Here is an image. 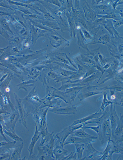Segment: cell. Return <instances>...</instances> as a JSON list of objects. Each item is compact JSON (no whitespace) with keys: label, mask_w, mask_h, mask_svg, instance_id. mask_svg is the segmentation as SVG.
Here are the masks:
<instances>
[{"label":"cell","mask_w":123,"mask_h":160,"mask_svg":"<svg viewBox=\"0 0 123 160\" xmlns=\"http://www.w3.org/2000/svg\"><path fill=\"white\" fill-rule=\"evenodd\" d=\"M81 128H82L84 129H89L91 130L96 132L98 135V134L99 133L100 126L99 125H98L96 127H90L84 126Z\"/></svg>","instance_id":"cell-12"},{"label":"cell","mask_w":123,"mask_h":160,"mask_svg":"<svg viewBox=\"0 0 123 160\" xmlns=\"http://www.w3.org/2000/svg\"><path fill=\"white\" fill-rule=\"evenodd\" d=\"M101 114V113H96L83 119L78 120L74 123L72 125V126H75L84 123L90 119L97 118Z\"/></svg>","instance_id":"cell-10"},{"label":"cell","mask_w":123,"mask_h":160,"mask_svg":"<svg viewBox=\"0 0 123 160\" xmlns=\"http://www.w3.org/2000/svg\"><path fill=\"white\" fill-rule=\"evenodd\" d=\"M112 144L109 152L108 160H112V155L114 153L123 155V143L118 144L115 142L112 139Z\"/></svg>","instance_id":"cell-4"},{"label":"cell","mask_w":123,"mask_h":160,"mask_svg":"<svg viewBox=\"0 0 123 160\" xmlns=\"http://www.w3.org/2000/svg\"><path fill=\"white\" fill-rule=\"evenodd\" d=\"M9 155L8 153H7L4 155H2L0 156V160H3L9 156Z\"/></svg>","instance_id":"cell-14"},{"label":"cell","mask_w":123,"mask_h":160,"mask_svg":"<svg viewBox=\"0 0 123 160\" xmlns=\"http://www.w3.org/2000/svg\"><path fill=\"white\" fill-rule=\"evenodd\" d=\"M102 121V118L96 121L100 126L99 133L98 135L102 145L105 144L111 139L112 130L111 124L109 119Z\"/></svg>","instance_id":"cell-1"},{"label":"cell","mask_w":123,"mask_h":160,"mask_svg":"<svg viewBox=\"0 0 123 160\" xmlns=\"http://www.w3.org/2000/svg\"><path fill=\"white\" fill-rule=\"evenodd\" d=\"M111 98L112 100H114L115 98V96L114 95H112L111 96Z\"/></svg>","instance_id":"cell-16"},{"label":"cell","mask_w":123,"mask_h":160,"mask_svg":"<svg viewBox=\"0 0 123 160\" xmlns=\"http://www.w3.org/2000/svg\"><path fill=\"white\" fill-rule=\"evenodd\" d=\"M15 114H13L11 116L10 118L11 121H12L15 118Z\"/></svg>","instance_id":"cell-15"},{"label":"cell","mask_w":123,"mask_h":160,"mask_svg":"<svg viewBox=\"0 0 123 160\" xmlns=\"http://www.w3.org/2000/svg\"><path fill=\"white\" fill-rule=\"evenodd\" d=\"M93 140L74 136L71 137L69 140L70 143H83L86 144L89 143H92L95 142Z\"/></svg>","instance_id":"cell-7"},{"label":"cell","mask_w":123,"mask_h":160,"mask_svg":"<svg viewBox=\"0 0 123 160\" xmlns=\"http://www.w3.org/2000/svg\"><path fill=\"white\" fill-rule=\"evenodd\" d=\"M21 146L19 145L17 146L12 154L11 160H17L20 156L21 150Z\"/></svg>","instance_id":"cell-11"},{"label":"cell","mask_w":123,"mask_h":160,"mask_svg":"<svg viewBox=\"0 0 123 160\" xmlns=\"http://www.w3.org/2000/svg\"><path fill=\"white\" fill-rule=\"evenodd\" d=\"M112 144V142L111 139L108 141L106 147L104 150L103 151V155L99 160H108L109 152Z\"/></svg>","instance_id":"cell-9"},{"label":"cell","mask_w":123,"mask_h":160,"mask_svg":"<svg viewBox=\"0 0 123 160\" xmlns=\"http://www.w3.org/2000/svg\"><path fill=\"white\" fill-rule=\"evenodd\" d=\"M76 149V153L77 160H83V155L85 149V144H79L75 143V145Z\"/></svg>","instance_id":"cell-8"},{"label":"cell","mask_w":123,"mask_h":160,"mask_svg":"<svg viewBox=\"0 0 123 160\" xmlns=\"http://www.w3.org/2000/svg\"><path fill=\"white\" fill-rule=\"evenodd\" d=\"M110 117L112 134L114 131L119 122V119L117 115L114 108L113 109H112V108H111Z\"/></svg>","instance_id":"cell-6"},{"label":"cell","mask_w":123,"mask_h":160,"mask_svg":"<svg viewBox=\"0 0 123 160\" xmlns=\"http://www.w3.org/2000/svg\"><path fill=\"white\" fill-rule=\"evenodd\" d=\"M3 149L2 148H0V153H1L2 151H3V149Z\"/></svg>","instance_id":"cell-17"},{"label":"cell","mask_w":123,"mask_h":160,"mask_svg":"<svg viewBox=\"0 0 123 160\" xmlns=\"http://www.w3.org/2000/svg\"><path fill=\"white\" fill-rule=\"evenodd\" d=\"M123 116H121L115 129L112 134L111 139L115 142L118 144L123 142Z\"/></svg>","instance_id":"cell-3"},{"label":"cell","mask_w":123,"mask_h":160,"mask_svg":"<svg viewBox=\"0 0 123 160\" xmlns=\"http://www.w3.org/2000/svg\"><path fill=\"white\" fill-rule=\"evenodd\" d=\"M5 133L10 137L16 140H20L19 138L14 133H12L10 131L5 130Z\"/></svg>","instance_id":"cell-13"},{"label":"cell","mask_w":123,"mask_h":160,"mask_svg":"<svg viewBox=\"0 0 123 160\" xmlns=\"http://www.w3.org/2000/svg\"><path fill=\"white\" fill-rule=\"evenodd\" d=\"M3 120V118L2 117L0 116V120L2 121Z\"/></svg>","instance_id":"cell-18"},{"label":"cell","mask_w":123,"mask_h":160,"mask_svg":"<svg viewBox=\"0 0 123 160\" xmlns=\"http://www.w3.org/2000/svg\"><path fill=\"white\" fill-rule=\"evenodd\" d=\"M87 149L86 150V156L83 160H99L103 155V151H100L95 149L92 143L86 144Z\"/></svg>","instance_id":"cell-2"},{"label":"cell","mask_w":123,"mask_h":160,"mask_svg":"<svg viewBox=\"0 0 123 160\" xmlns=\"http://www.w3.org/2000/svg\"><path fill=\"white\" fill-rule=\"evenodd\" d=\"M84 129L80 128L73 131V134L74 136L81 138L88 139L92 140H97V137L91 135L86 132Z\"/></svg>","instance_id":"cell-5"}]
</instances>
